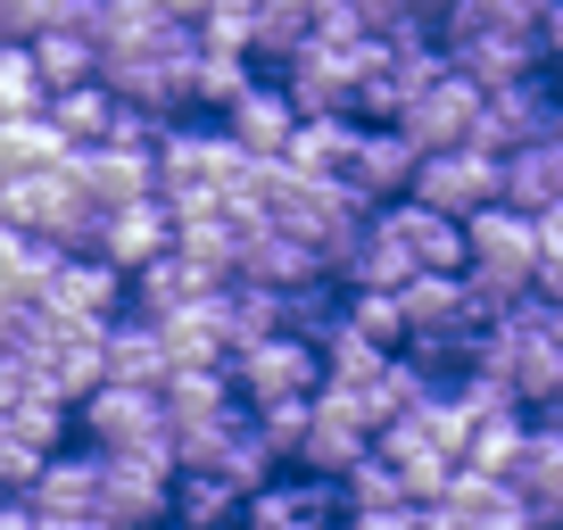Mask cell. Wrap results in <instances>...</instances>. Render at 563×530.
Returning a JSON list of instances; mask_svg holds the SVG:
<instances>
[{"instance_id":"836d02e7","label":"cell","mask_w":563,"mask_h":530,"mask_svg":"<svg viewBox=\"0 0 563 530\" xmlns=\"http://www.w3.org/2000/svg\"><path fill=\"white\" fill-rule=\"evenodd\" d=\"M166 9V25H199V9H208V0H158Z\"/></svg>"},{"instance_id":"d4e9b609","label":"cell","mask_w":563,"mask_h":530,"mask_svg":"<svg viewBox=\"0 0 563 530\" xmlns=\"http://www.w3.org/2000/svg\"><path fill=\"white\" fill-rule=\"evenodd\" d=\"M67 158V142L51 133V117H0V175H42V166Z\"/></svg>"},{"instance_id":"4dcf8cb0","label":"cell","mask_w":563,"mask_h":530,"mask_svg":"<svg viewBox=\"0 0 563 530\" xmlns=\"http://www.w3.org/2000/svg\"><path fill=\"white\" fill-rule=\"evenodd\" d=\"M42 91H34V67H25V42H0V117H34Z\"/></svg>"},{"instance_id":"e0dca14e","label":"cell","mask_w":563,"mask_h":530,"mask_svg":"<svg viewBox=\"0 0 563 530\" xmlns=\"http://www.w3.org/2000/svg\"><path fill=\"white\" fill-rule=\"evenodd\" d=\"M158 415H166V440H183V431H208V423H224V415H241V398H232L224 365L166 373V382H158Z\"/></svg>"},{"instance_id":"ffe728a7","label":"cell","mask_w":563,"mask_h":530,"mask_svg":"<svg viewBox=\"0 0 563 530\" xmlns=\"http://www.w3.org/2000/svg\"><path fill=\"white\" fill-rule=\"evenodd\" d=\"M365 431H349L340 423V415H323L316 398H307V431H299V448H290V464H282V473H307V481H340L349 473L356 456H365Z\"/></svg>"},{"instance_id":"4316f807","label":"cell","mask_w":563,"mask_h":530,"mask_svg":"<svg viewBox=\"0 0 563 530\" xmlns=\"http://www.w3.org/2000/svg\"><path fill=\"white\" fill-rule=\"evenodd\" d=\"M249 84H257V67H249V58H224V51H199V58H191V108H208V117H224Z\"/></svg>"},{"instance_id":"603a6c76","label":"cell","mask_w":563,"mask_h":530,"mask_svg":"<svg viewBox=\"0 0 563 530\" xmlns=\"http://www.w3.org/2000/svg\"><path fill=\"white\" fill-rule=\"evenodd\" d=\"M316 34V0H257V18H249V67H282V58L299 51Z\"/></svg>"},{"instance_id":"d590c367","label":"cell","mask_w":563,"mask_h":530,"mask_svg":"<svg viewBox=\"0 0 563 530\" xmlns=\"http://www.w3.org/2000/svg\"><path fill=\"white\" fill-rule=\"evenodd\" d=\"M274 530H340V522H274Z\"/></svg>"},{"instance_id":"cb8c5ba5","label":"cell","mask_w":563,"mask_h":530,"mask_svg":"<svg viewBox=\"0 0 563 530\" xmlns=\"http://www.w3.org/2000/svg\"><path fill=\"white\" fill-rule=\"evenodd\" d=\"M42 117H51V133L67 150H100L108 142V117H117V100H108L100 84H84V91H58V100H42Z\"/></svg>"},{"instance_id":"484cf974","label":"cell","mask_w":563,"mask_h":530,"mask_svg":"<svg viewBox=\"0 0 563 530\" xmlns=\"http://www.w3.org/2000/svg\"><path fill=\"white\" fill-rule=\"evenodd\" d=\"M522 431H530V415H489V423H473V431H464L456 464H464V473L506 481V464H514V448H522Z\"/></svg>"},{"instance_id":"d6986e66","label":"cell","mask_w":563,"mask_h":530,"mask_svg":"<svg viewBox=\"0 0 563 530\" xmlns=\"http://www.w3.org/2000/svg\"><path fill=\"white\" fill-rule=\"evenodd\" d=\"M100 382H117V389H158L166 382V349L141 316H117L100 332Z\"/></svg>"},{"instance_id":"5bb4252c","label":"cell","mask_w":563,"mask_h":530,"mask_svg":"<svg viewBox=\"0 0 563 530\" xmlns=\"http://www.w3.org/2000/svg\"><path fill=\"white\" fill-rule=\"evenodd\" d=\"M25 506H34L42 522H91V506H100V456H91V448H75V440L58 448V456H42Z\"/></svg>"},{"instance_id":"7402d4cb","label":"cell","mask_w":563,"mask_h":530,"mask_svg":"<svg viewBox=\"0 0 563 530\" xmlns=\"http://www.w3.org/2000/svg\"><path fill=\"white\" fill-rule=\"evenodd\" d=\"M232 522H241V497H232L224 481L175 473V489H166V530H232Z\"/></svg>"},{"instance_id":"44dd1931","label":"cell","mask_w":563,"mask_h":530,"mask_svg":"<svg viewBox=\"0 0 563 530\" xmlns=\"http://www.w3.org/2000/svg\"><path fill=\"white\" fill-rule=\"evenodd\" d=\"M25 67H34V91H42V100H58V91H84V84H91L100 51H91L84 34H34V42H25Z\"/></svg>"},{"instance_id":"7a4b0ae2","label":"cell","mask_w":563,"mask_h":530,"mask_svg":"<svg viewBox=\"0 0 563 530\" xmlns=\"http://www.w3.org/2000/svg\"><path fill=\"white\" fill-rule=\"evenodd\" d=\"M67 431H75V448H91V456H141V448H166L158 389L100 382L91 398H75V407H67Z\"/></svg>"},{"instance_id":"8fae6325","label":"cell","mask_w":563,"mask_h":530,"mask_svg":"<svg viewBox=\"0 0 563 530\" xmlns=\"http://www.w3.org/2000/svg\"><path fill=\"white\" fill-rule=\"evenodd\" d=\"M473 117H481V91L464 84L456 67H448L440 84H431V91H422V100L398 117V133H406V150H415V158H431V150H464Z\"/></svg>"},{"instance_id":"ba28073f","label":"cell","mask_w":563,"mask_h":530,"mask_svg":"<svg viewBox=\"0 0 563 530\" xmlns=\"http://www.w3.org/2000/svg\"><path fill=\"white\" fill-rule=\"evenodd\" d=\"M506 497H514V514L539 522V530L563 522V431H555V415H530L522 448H514V464H506Z\"/></svg>"},{"instance_id":"1f68e13d","label":"cell","mask_w":563,"mask_h":530,"mask_svg":"<svg viewBox=\"0 0 563 530\" xmlns=\"http://www.w3.org/2000/svg\"><path fill=\"white\" fill-rule=\"evenodd\" d=\"M25 398H42V382H34V365H18V356H0V415H18Z\"/></svg>"},{"instance_id":"52a82bcc","label":"cell","mask_w":563,"mask_h":530,"mask_svg":"<svg viewBox=\"0 0 563 530\" xmlns=\"http://www.w3.org/2000/svg\"><path fill=\"white\" fill-rule=\"evenodd\" d=\"M547 133H555V91H547V75H522V84H506V91H481V117H473V133H464V150L506 158V150H522V142H547Z\"/></svg>"},{"instance_id":"7c38bea8","label":"cell","mask_w":563,"mask_h":530,"mask_svg":"<svg viewBox=\"0 0 563 530\" xmlns=\"http://www.w3.org/2000/svg\"><path fill=\"white\" fill-rule=\"evenodd\" d=\"M290 124H299V117H290V100L274 91V75H257V84H249L241 100L216 117V133H224V142L241 150L249 166H274V158H282V142H290Z\"/></svg>"},{"instance_id":"e575fe53","label":"cell","mask_w":563,"mask_h":530,"mask_svg":"<svg viewBox=\"0 0 563 530\" xmlns=\"http://www.w3.org/2000/svg\"><path fill=\"white\" fill-rule=\"evenodd\" d=\"M34 522H42V514H34ZM42 530H108V522H42Z\"/></svg>"},{"instance_id":"30bf717a","label":"cell","mask_w":563,"mask_h":530,"mask_svg":"<svg viewBox=\"0 0 563 530\" xmlns=\"http://www.w3.org/2000/svg\"><path fill=\"white\" fill-rule=\"evenodd\" d=\"M58 166H67V183L84 191V208H91V216L141 208V199L158 191V183H150V158H141V150H67Z\"/></svg>"},{"instance_id":"9c48e42d","label":"cell","mask_w":563,"mask_h":530,"mask_svg":"<svg viewBox=\"0 0 563 530\" xmlns=\"http://www.w3.org/2000/svg\"><path fill=\"white\" fill-rule=\"evenodd\" d=\"M232 283L290 299V290H316V283H332V274H323V257H316L307 241H290V232L257 224V232H241V241H232Z\"/></svg>"},{"instance_id":"3957f363","label":"cell","mask_w":563,"mask_h":530,"mask_svg":"<svg viewBox=\"0 0 563 530\" xmlns=\"http://www.w3.org/2000/svg\"><path fill=\"white\" fill-rule=\"evenodd\" d=\"M166 489H175V448L100 456V506H91V522H108V530H166Z\"/></svg>"},{"instance_id":"83f0119b","label":"cell","mask_w":563,"mask_h":530,"mask_svg":"<svg viewBox=\"0 0 563 530\" xmlns=\"http://www.w3.org/2000/svg\"><path fill=\"white\" fill-rule=\"evenodd\" d=\"M332 489H340V514H373V506H406V497H398V473H389V464H382V456H373V448H365V456H356V464H349V473H340V481H332Z\"/></svg>"},{"instance_id":"9a60e30c","label":"cell","mask_w":563,"mask_h":530,"mask_svg":"<svg viewBox=\"0 0 563 530\" xmlns=\"http://www.w3.org/2000/svg\"><path fill=\"white\" fill-rule=\"evenodd\" d=\"M497 208H514V216L563 208V133L522 142V150H506V158H497Z\"/></svg>"},{"instance_id":"d6a6232c","label":"cell","mask_w":563,"mask_h":530,"mask_svg":"<svg viewBox=\"0 0 563 530\" xmlns=\"http://www.w3.org/2000/svg\"><path fill=\"white\" fill-rule=\"evenodd\" d=\"M340 530H415V506H373V514H340Z\"/></svg>"},{"instance_id":"6da1fadb","label":"cell","mask_w":563,"mask_h":530,"mask_svg":"<svg viewBox=\"0 0 563 530\" xmlns=\"http://www.w3.org/2000/svg\"><path fill=\"white\" fill-rule=\"evenodd\" d=\"M191 58H199L191 25H166V34H150V42H124V51H100L91 84H100L117 108H141V117L175 124V117H191Z\"/></svg>"},{"instance_id":"5b68a950","label":"cell","mask_w":563,"mask_h":530,"mask_svg":"<svg viewBox=\"0 0 563 530\" xmlns=\"http://www.w3.org/2000/svg\"><path fill=\"white\" fill-rule=\"evenodd\" d=\"M406 199L422 216H440V224H464V216L497 208V158H481V150H431V158H415Z\"/></svg>"},{"instance_id":"8992f818","label":"cell","mask_w":563,"mask_h":530,"mask_svg":"<svg viewBox=\"0 0 563 530\" xmlns=\"http://www.w3.org/2000/svg\"><path fill=\"white\" fill-rule=\"evenodd\" d=\"M34 307H42V316H58L67 332H100V323L124 316V274H108L100 257H51Z\"/></svg>"},{"instance_id":"f1b7e54d","label":"cell","mask_w":563,"mask_h":530,"mask_svg":"<svg viewBox=\"0 0 563 530\" xmlns=\"http://www.w3.org/2000/svg\"><path fill=\"white\" fill-rule=\"evenodd\" d=\"M249 18H257V0H208L191 42L199 51H224V58H249Z\"/></svg>"},{"instance_id":"2e32d148","label":"cell","mask_w":563,"mask_h":530,"mask_svg":"<svg viewBox=\"0 0 563 530\" xmlns=\"http://www.w3.org/2000/svg\"><path fill=\"white\" fill-rule=\"evenodd\" d=\"M166 249H175V224H166V208H158V199H141V208L100 216V232H91V257H100L108 274H141V265H158Z\"/></svg>"},{"instance_id":"4fadbf2b","label":"cell","mask_w":563,"mask_h":530,"mask_svg":"<svg viewBox=\"0 0 563 530\" xmlns=\"http://www.w3.org/2000/svg\"><path fill=\"white\" fill-rule=\"evenodd\" d=\"M349 183L365 208H389V199H406V183H415V150H406L398 124H356V150H349Z\"/></svg>"},{"instance_id":"277c9868","label":"cell","mask_w":563,"mask_h":530,"mask_svg":"<svg viewBox=\"0 0 563 530\" xmlns=\"http://www.w3.org/2000/svg\"><path fill=\"white\" fill-rule=\"evenodd\" d=\"M224 382H232V398H241V415L282 407V398H316V349L290 340V332L249 340V349L224 356Z\"/></svg>"},{"instance_id":"f546056e","label":"cell","mask_w":563,"mask_h":530,"mask_svg":"<svg viewBox=\"0 0 563 530\" xmlns=\"http://www.w3.org/2000/svg\"><path fill=\"white\" fill-rule=\"evenodd\" d=\"M0 431H9V440H25L34 456H58V448H67V407H51V398H25L18 415H0Z\"/></svg>"},{"instance_id":"ac0fdd59","label":"cell","mask_w":563,"mask_h":530,"mask_svg":"<svg viewBox=\"0 0 563 530\" xmlns=\"http://www.w3.org/2000/svg\"><path fill=\"white\" fill-rule=\"evenodd\" d=\"M349 150H356V117H299L290 142H282V166L307 183H340L349 175Z\"/></svg>"}]
</instances>
